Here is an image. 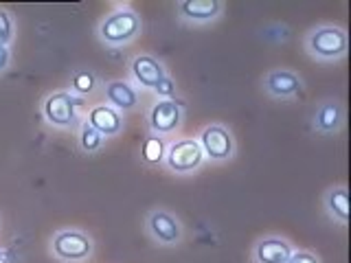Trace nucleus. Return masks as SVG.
I'll return each instance as SVG.
<instances>
[{
	"mask_svg": "<svg viewBox=\"0 0 351 263\" xmlns=\"http://www.w3.org/2000/svg\"><path fill=\"white\" fill-rule=\"evenodd\" d=\"M143 31V20L132 7H119L97 27V36L106 47H125Z\"/></svg>",
	"mask_w": 351,
	"mask_h": 263,
	"instance_id": "f257e3e1",
	"label": "nucleus"
},
{
	"mask_svg": "<svg viewBox=\"0 0 351 263\" xmlns=\"http://www.w3.org/2000/svg\"><path fill=\"white\" fill-rule=\"evenodd\" d=\"M305 49L318 62H338L347 53V33L334 25L316 27L305 36Z\"/></svg>",
	"mask_w": 351,
	"mask_h": 263,
	"instance_id": "f03ea898",
	"label": "nucleus"
},
{
	"mask_svg": "<svg viewBox=\"0 0 351 263\" xmlns=\"http://www.w3.org/2000/svg\"><path fill=\"white\" fill-rule=\"evenodd\" d=\"M80 108L82 97H75L71 90H60L42 101V116L58 129H73L80 123Z\"/></svg>",
	"mask_w": 351,
	"mask_h": 263,
	"instance_id": "7ed1b4c3",
	"label": "nucleus"
},
{
	"mask_svg": "<svg viewBox=\"0 0 351 263\" xmlns=\"http://www.w3.org/2000/svg\"><path fill=\"white\" fill-rule=\"evenodd\" d=\"M51 250L53 255L60 261L66 263H80L93 257V239L88 237V233L77 228H62L53 235L51 241Z\"/></svg>",
	"mask_w": 351,
	"mask_h": 263,
	"instance_id": "20e7f679",
	"label": "nucleus"
},
{
	"mask_svg": "<svg viewBox=\"0 0 351 263\" xmlns=\"http://www.w3.org/2000/svg\"><path fill=\"white\" fill-rule=\"evenodd\" d=\"M202 162H204V153L197 138H180L167 145V153H165L162 164L173 173L186 175L200 169Z\"/></svg>",
	"mask_w": 351,
	"mask_h": 263,
	"instance_id": "39448f33",
	"label": "nucleus"
},
{
	"mask_svg": "<svg viewBox=\"0 0 351 263\" xmlns=\"http://www.w3.org/2000/svg\"><path fill=\"white\" fill-rule=\"evenodd\" d=\"M204 153V160L224 162L230 160L235 153V138L230 134V129L222 123H211L200 132L197 138Z\"/></svg>",
	"mask_w": 351,
	"mask_h": 263,
	"instance_id": "423d86ee",
	"label": "nucleus"
},
{
	"mask_svg": "<svg viewBox=\"0 0 351 263\" xmlns=\"http://www.w3.org/2000/svg\"><path fill=\"white\" fill-rule=\"evenodd\" d=\"M145 228H147L149 237L156 241L158 246L171 248V246H178L182 241L180 219L173 213L165 211V208H154V211H149V215L145 219Z\"/></svg>",
	"mask_w": 351,
	"mask_h": 263,
	"instance_id": "0eeeda50",
	"label": "nucleus"
},
{
	"mask_svg": "<svg viewBox=\"0 0 351 263\" xmlns=\"http://www.w3.org/2000/svg\"><path fill=\"white\" fill-rule=\"evenodd\" d=\"M149 132L158 136H167L176 132L182 123V103L176 99H158L147 114Z\"/></svg>",
	"mask_w": 351,
	"mask_h": 263,
	"instance_id": "6e6552de",
	"label": "nucleus"
},
{
	"mask_svg": "<svg viewBox=\"0 0 351 263\" xmlns=\"http://www.w3.org/2000/svg\"><path fill=\"white\" fill-rule=\"evenodd\" d=\"M263 90L272 99H292L303 92V79L294 71L274 68L263 77Z\"/></svg>",
	"mask_w": 351,
	"mask_h": 263,
	"instance_id": "1a4fd4ad",
	"label": "nucleus"
},
{
	"mask_svg": "<svg viewBox=\"0 0 351 263\" xmlns=\"http://www.w3.org/2000/svg\"><path fill=\"white\" fill-rule=\"evenodd\" d=\"M176 11L186 25H208L222 16L224 5L219 0H182L176 5Z\"/></svg>",
	"mask_w": 351,
	"mask_h": 263,
	"instance_id": "9d476101",
	"label": "nucleus"
},
{
	"mask_svg": "<svg viewBox=\"0 0 351 263\" xmlns=\"http://www.w3.org/2000/svg\"><path fill=\"white\" fill-rule=\"evenodd\" d=\"M130 75L136 86L154 90V88L158 86V82L167 77V71H165V66L154 58V55L141 53L130 62Z\"/></svg>",
	"mask_w": 351,
	"mask_h": 263,
	"instance_id": "9b49d317",
	"label": "nucleus"
},
{
	"mask_svg": "<svg viewBox=\"0 0 351 263\" xmlns=\"http://www.w3.org/2000/svg\"><path fill=\"white\" fill-rule=\"evenodd\" d=\"M86 123H90L104 138H112V136H119L121 132H123L125 121H123V114H121L119 110H114L108 103H101V105H93L90 110H88Z\"/></svg>",
	"mask_w": 351,
	"mask_h": 263,
	"instance_id": "f8f14e48",
	"label": "nucleus"
},
{
	"mask_svg": "<svg viewBox=\"0 0 351 263\" xmlns=\"http://www.w3.org/2000/svg\"><path fill=\"white\" fill-rule=\"evenodd\" d=\"M343 105L334 99H327V101H321L314 110V116H312V125L318 134H336V132L343 127Z\"/></svg>",
	"mask_w": 351,
	"mask_h": 263,
	"instance_id": "ddd939ff",
	"label": "nucleus"
},
{
	"mask_svg": "<svg viewBox=\"0 0 351 263\" xmlns=\"http://www.w3.org/2000/svg\"><path fill=\"white\" fill-rule=\"evenodd\" d=\"M104 95H106V103L119 110L121 114L132 112V110L138 105V90L130 82H123V79L108 82L104 88Z\"/></svg>",
	"mask_w": 351,
	"mask_h": 263,
	"instance_id": "4468645a",
	"label": "nucleus"
},
{
	"mask_svg": "<svg viewBox=\"0 0 351 263\" xmlns=\"http://www.w3.org/2000/svg\"><path fill=\"white\" fill-rule=\"evenodd\" d=\"M292 246L281 237H266L257 241L255 250H252V259L257 263H288L292 255Z\"/></svg>",
	"mask_w": 351,
	"mask_h": 263,
	"instance_id": "2eb2a0df",
	"label": "nucleus"
},
{
	"mask_svg": "<svg viewBox=\"0 0 351 263\" xmlns=\"http://www.w3.org/2000/svg\"><path fill=\"white\" fill-rule=\"evenodd\" d=\"M325 211L338 224H349V191L347 186H334L325 193Z\"/></svg>",
	"mask_w": 351,
	"mask_h": 263,
	"instance_id": "dca6fc26",
	"label": "nucleus"
},
{
	"mask_svg": "<svg viewBox=\"0 0 351 263\" xmlns=\"http://www.w3.org/2000/svg\"><path fill=\"white\" fill-rule=\"evenodd\" d=\"M165 153H167V142H165V138L149 132L147 138L143 140V145H141L143 162L149 164V167H156V164L165 162Z\"/></svg>",
	"mask_w": 351,
	"mask_h": 263,
	"instance_id": "f3484780",
	"label": "nucleus"
},
{
	"mask_svg": "<svg viewBox=\"0 0 351 263\" xmlns=\"http://www.w3.org/2000/svg\"><path fill=\"white\" fill-rule=\"evenodd\" d=\"M106 138L99 134V132L90 125V123H84L80 125V134H77V145H80V149L84 153H95L104 147Z\"/></svg>",
	"mask_w": 351,
	"mask_h": 263,
	"instance_id": "a211bd4d",
	"label": "nucleus"
},
{
	"mask_svg": "<svg viewBox=\"0 0 351 263\" xmlns=\"http://www.w3.org/2000/svg\"><path fill=\"white\" fill-rule=\"evenodd\" d=\"M97 88V75L93 71H75L71 77V92L75 97H88Z\"/></svg>",
	"mask_w": 351,
	"mask_h": 263,
	"instance_id": "6ab92c4d",
	"label": "nucleus"
},
{
	"mask_svg": "<svg viewBox=\"0 0 351 263\" xmlns=\"http://www.w3.org/2000/svg\"><path fill=\"white\" fill-rule=\"evenodd\" d=\"M14 33H16L14 18H11L7 9H0V47H9L11 40H14Z\"/></svg>",
	"mask_w": 351,
	"mask_h": 263,
	"instance_id": "aec40b11",
	"label": "nucleus"
},
{
	"mask_svg": "<svg viewBox=\"0 0 351 263\" xmlns=\"http://www.w3.org/2000/svg\"><path fill=\"white\" fill-rule=\"evenodd\" d=\"M154 95H156L158 99H176V82L171 79V77L167 75L165 79L158 82V86L152 90Z\"/></svg>",
	"mask_w": 351,
	"mask_h": 263,
	"instance_id": "412c9836",
	"label": "nucleus"
},
{
	"mask_svg": "<svg viewBox=\"0 0 351 263\" xmlns=\"http://www.w3.org/2000/svg\"><path fill=\"white\" fill-rule=\"evenodd\" d=\"M288 263H321L318 261L316 255H312V252H307V250H299V252H292Z\"/></svg>",
	"mask_w": 351,
	"mask_h": 263,
	"instance_id": "4be33fe9",
	"label": "nucleus"
},
{
	"mask_svg": "<svg viewBox=\"0 0 351 263\" xmlns=\"http://www.w3.org/2000/svg\"><path fill=\"white\" fill-rule=\"evenodd\" d=\"M11 64V51L9 47H0V73H5Z\"/></svg>",
	"mask_w": 351,
	"mask_h": 263,
	"instance_id": "5701e85b",
	"label": "nucleus"
},
{
	"mask_svg": "<svg viewBox=\"0 0 351 263\" xmlns=\"http://www.w3.org/2000/svg\"><path fill=\"white\" fill-rule=\"evenodd\" d=\"M0 263H5V257H3V252H0Z\"/></svg>",
	"mask_w": 351,
	"mask_h": 263,
	"instance_id": "b1692460",
	"label": "nucleus"
}]
</instances>
